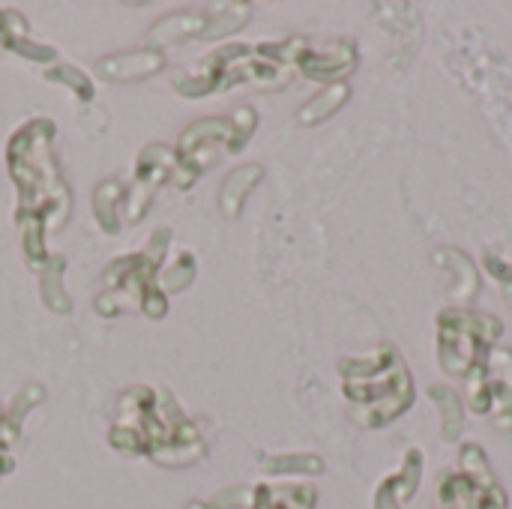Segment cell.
I'll use <instances>...</instances> for the list:
<instances>
[{
  "label": "cell",
  "instance_id": "obj_1",
  "mask_svg": "<svg viewBox=\"0 0 512 509\" xmlns=\"http://www.w3.org/2000/svg\"><path fill=\"white\" fill-rule=\"evenodd\" d=\"M54 132L57 126L45 117H33L15 129L6 144V168L18 192V234L24 261L33 270H42L48 255V234L60 231L72 210V192L54 159Z\"/></svg>",
  "mask_w": 512,
  "mask_h": 509
},
{
  "label": "cell",
  "instance_id": "obj_2",
  "mask_svg": "<svg viewBox=\"0 0 512 509\" xmlns=\"http://www.w3.org/2000/svg\"><path fill=\"white\" fill-rule=\"evenodd\" d=\"M108 444L123 456H144L162 468H186L204 459L198 426L162 387H129L117 396Z\"/></svg>",
  "mask_w": 512,
  "mask_h": 509
},
{
  "label": "cell",
  "instance_id": "obj_3",
  "mask_svg": "<svg viewBox=\"0 0 512 509\" xmlns=\"http://www.w3.org/2000/svg\"><path fill=\"white\" fill-rule=\"evenodd\" d=\"M306 39L291 36L282 42H225L204 54L195 69L174 72V90L186 99H201L210 93H225L234 87L279 90L297 78V60Z\"/></svg>",
  "mask_w": 512,
  "mask_h": 509
},
{
  "label": "cell",
  "instance_id": "obj_4",
  "mask_svg": "<svg viewBox=\"0 0 512 509\" xmlns=\"http://www.w3.org/2000/svg\"><path fill=\"white\" fill-rule=\"evenodd\" d=\"M348 414L363 429H381L414 402V378L393 342H381L369 357L339 363Z\"/></svg>",
  "mask_w": 512,
  "mask_h": 509
},
{
  "label": "cell",
  "instance_id": "obj_5",
  "mask_svg": "<svg viewBox=\"0 0 512 509\" xmlns=\"http://www.w3.org/2000/svg\"><path fill=\"white\" fill-rule=\"evenodd\" d=\"M258 126V114L243 105L228 117H201L186 126L177 138L174 174L171 183L177 189H189L207 168H213L222 156H237Z\"/></svg>",
  "mask_w": 512,
  "mask_h": 509
},
{
  "label": "cell",
  "instance_id": "obj_6",
  "mask_svg": "<svg viewBox=\"0 0 512 509\" xmlns=\"http://www.w3.org/2000/svg\"><path fill=\"white\" fill-rule=\"evenodd\" d=\"M171 246V228H156L147 249L111 261L102 270L105 291L96 297V312L114 318L120 312H141L144 297L156 288V276Z\"/></svg>",
  "mask_w": 512,
  "mask_h": 509
},
{
  "label": "cell",
  "instance_id": "obj_7",
  "mask_svg": "<svg viewBox=\"0 0 512 509\" xmlns=\"http://www.w3.org/2000/svg\"><path fill=\"white\" fill-rule=\"evenodd\" d=\"M501 318L477 309H444L438 315V363L453 378H468L486 363L489 351L501 339Z\"/></svg>",
  "mask_w": 512,
  "mask_h": 509
},
{
  "label": "cell",
  "instance_id": "obj_8",
  "mask_svg": "<svg viewBox=\"0 0 512 509\" xmlns=\"http://www.w3.org/2000/svg\"><path fill=\"white\" fill-rule=\"evenodd\" d=\"M459 471H444L435 486V509H507V492L480 444H465Z\"/></svg>",
  "mask_w": 512,
  "mask_h": 509
},
{
  "label": "cell",
  "instance_id": "obj_9",
  "mask_svg": "<svg viewBox=\"0 0 512 509\" xmlns=\"http://www.w3.org/2000/svg\"><path fill=\"white\" fill-rule=\"evenodd\" d=\"M252 18L249 3H213L156 18L147 27V48H162L186 39H225Z\"/></svg>",
  "mask_w": 512,
  "mask_h": 509
},
{
  "label": "cell",
  "instance_id": "obj_10",
  "mask_svg": "<svg viewBox=\"0 0 512 509\" xmlns=\"http://www.w3.org/2000/svg\"><path fill=\"white\" fill-rule=\"evenodd\" d=\"M468 408L474 414L492 417V426L512 432V351L492 348L486 363L477 366L468 378Z\"/></svg>",
  "mask_w": 512,
  "mask_h": 509
},
{
  "label": "cell",
  "instance_id": "obj_11",
  "mask_svg": "<svg viewBox=\"0 0 512 509\" xmlns=\"http://www.w3.org/2000/svg\"><path fill=\"white\" fill-rule=\"evenodd\" d=\"M174 165H177L174 147H165V144H147V147L138 153L132 183H129V189L123 192V219H126V222H132V225H135V222H141V219H144V213L150 210L153 195L162 189V183H168V180H171Z\"/></svg>",
  "mask_w": 512,
  "mask_h": 509
},
{
  "label": "cell",
  "instance_id": "obj_12",
  "mask_svg": "<svg viewBox=\"0 0 512 509\" xmlns=\"http://www.w3.org/2000/svg\"><path fill=\"white\" fill-rule=\"evenodd\" d=\"M360 51L354 39H333L321 48H312L306 42L300 60H297V75L318 81V84H339L345 75L357 69Z\"/></svg>",
  "mask_w": 512,
  "mask_h": 509
},
{
  "label": "cell",
  "instance_id": "obj_13",
  "mask_svg": "<svg viewBox=\"0 0 512 509\" xmlns=\"http://www.w3.org/2000/svg\"><path fill=\"white\" fill-rule=\"evenodd\" d=\"M165 66V54L159 48H132L120 54H108L96 60V75L111 84H132L156 75Z\"/></svg>",
  "mask_w": 512,
  "mask_h": 509
},
{
  "label": "cell",
  "instance_id": "obj_14",
  "mask_svg": "<svg viewBox=\"0 0 512 509\" xmlns=\"http://www.w3.org/2000/svg\"><path fill=\"white\" fill-rule=\"evenodd\" d=\"M42 399H45V390L39 384H27L24 390H18L12 405H0V480L15 468L12 444L21 435V423H24L27 411L36 408Z\"/></svg>",
  "mask_w": 512,
  "mask_h": 509
},
{
  "label": "cell",
  "instance_id": "obj_15",
  "mask_svg": "<svg viewBox=\"0 0 512 509\" xmlns=\"http://www.w3.org/2000/svg\"><path fill=\"white\" fill-rule=\"evenodd\" d=\"M423 462H426L423 450L411 447V450L405 453V462H402V468H399L393 477H387V480L378 486V495H375V509H402L405 507V501H411V495L417 492V486H420V480H423Z\"/></svg>",
  "mask_w": 512,
  "mask_h": 509
},
{
  "label": "cell",
  "instance_id": "obj_16",
  "mask_svg": "<svg viewBox=\"0 0 512 509\" xmlns=\"http://www.w3.org/2000/svg\"><path fill=\"white\" fill-rule=\"evenodd\" d=\"M0 48L30 60V63L57 60L54 48L39 45L36 39H30V27H27L24 15H18L15 9H3V6H0Z\"/></svg>",
  "mask_w": 512,
  "mask_h": 509
},
{
  "label": "cell",
  "instance_id": "obj_17",
  "mask_svg": "<svg viewBox=\"0 0 512 509\" xmlns=\"http://www.w3.org/2000/svg\"><path fill=\"white\" fill-rule=\"evenodd\" d=\"M264 180V168L258 162H249V165H240L234 168L225 183L219 186V213L225 219H237L243 213V204L249 198V192Z\"/></svg>",
  "mask_w": 512,
  "mask_h": 509
},
{
  "label": "cell",
  "instance_id": "obj_18",
  "mask_svg": "<svg viewBox=\"0 0 512 509\" xmlns=\"http://www.w3.org/2000/svg\"><path fill=\"white\" fill-rule=\"evenodd\" d=\"M351 99V87L345 81L339 84H327L324 90H318L300 111H297V120L303 126H315V123H324L327 117H333L336 111H342V105Z\"/></svg>",
  "mask_w": 512,
  "mask_h": 509
},
{
  "label": "cell",
  "instance_id": "obj_19",
  "mask_svg": "<svg viewBox=\"0 0 512 509\" xmlns=\"http://www.w3.org/2000/svg\"><path fill=\"white\" fill-rule=\"evenodd\" d=\"M123 192L126 189L117 180H105L93 192V216H96V222L102 225L105 234L120 231V222H123Z\"/></svg>",
  "mask_w": 512,
  "mask_h": 509
},
{
  "label": "cell",
  "instance_id": "obj_20",
  "mask_svg": "<svg viewBox=\"0 0 512 509\" xmlns=\"http://www.w3.org/2000/svg\"><path fill=\"white\" fill-rule=\"evenodd\" d=\"M426 396L435 402L444 426H441V435L444 441H456L465 429V408H462V399L456 396V390L444 387V384H429L426 387Z\"/></svg>",
  "mask_w": 512,
  "mask_h": 509
},
{
  "label": "cell",
  "instance_id": "obj_21",
  "mask_svg": "<svg viewBox=\"0 0 512 509\" xmlns=\"http://www.w3.org/2000/svg\"><path fill=\"white\" fill-rule=\"evenodd\" d=\"M207 509H270V486H231L210 498Z\"/></svg>",
  "mask_w": 512,
  "mask_h": 509
},
{
  "label": "cell",
  "instance_id": "obj_22",
  "mask_svg": "<svg viewBox=\"0 0 512 509\" xmlns=\"http://www.w3.org/2000/svg\"><path fill=\"white\" fill-rule=\"evenodd\" d=\"M63 267H66V258L63 255H51V261L42 270V282H39V291H42L45 306L51 312H57V315H66L72 309V303L66 297V288H63V279H60Z\"/></svg>",
  "mask_w": 512,
  "mask_h": 509
},
{
  "label": "cell",
  "instance_id": "obj_23",
  "mask_svg": "<svg viewBox=\"0 0 512 509\" xmlns=\"http://www.w3.org/2000/svg\"><path fill=\"white\" fill-rule=\"evenodd\" d=\"M192 279H195V255H192V252H180L168 267L159 270L156 288L168 297V294H177V291L189 288Z\"/></svg>",
  "mask_w": 512,
  "mask_h": 509
},
{
  "label": "cell",
  "instance_id": "obj_24",
  "mask_svg": "<svg viewBox=\"0 0 512 509\" xmlns=\"http://www.w3.org/2000/svg\"><path fill=\"white\" fill-rule=\"evenodd\" d=\"M261 468L267 474H324V462L309 453H291V456H264Z\"/></svg>",
  "mask_w": 512,
  "mask_h": 509
},
{
  "label": "cell",
  "instance_id": "obj_25",
  "mask_svg": "<svg viewBox=\"0 0 512 509\" xmlns=\"http://www.w3.org/2000/svg\"><path fill=\"white\" fill-rule=\"evenodd\" d=\"M318 492L306 483L291 486H270V509H315Z\"/></svg>",
  "mask_w": 512,
  "mask_h": 509
},
{
  "label": "cell",
  "instance_id": "obj_26",
  "mask_svg": "<svg viewBox=\"0 0 512 509\" xmlns=\"http://www.w3.org/2000/svg\"><path fill=\"white\" fill-rule=\"evenodd\" d=\"M45 78L54 81V84H63L66 90H72L81 102H90L93 99V81L84 69L78 66H69V63H57L51 69H45Z\"/></svg>",
  "mask_w": 512,
  "mask_h": 509
},
{
  "label": "cell",
  "instance_id": "obj_27",
  "mask_svg": "<svg viewBox=\"0 0 512 509\" xmlns=\"http://www.w3.org/2000/svg\"><path fill=\"white\" fill-rule=\"evenodd\" d=\"M447 258L459 267L456 270V282H459V291L453 294V300L456 303H471L474 300V294H477V288H480V282H477V273H474V264L462 255V252H456V249H447Z\"/></svg>",
  "mask_w": 512,
  "mask_h": 509
},
{
  "label": "cell",
  "instance_id": "obj_28",
  "mask_svg": "<svg viewBox=\"0 0 512 509\" xmlns=\"http://www.w3.org/2000/svg\"><path fill=\"white\" fill-rule=\"evenodd\" d=\"M483 264H486V270L492 273V279L501 285V291H504V294L512 300V264L501 261V258H498V255H492V252H486V255H483Z\"/></svg>",
  "mask_w": 512,
  "mask_h": 509
}]
</instances>
